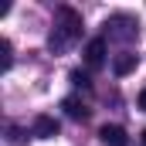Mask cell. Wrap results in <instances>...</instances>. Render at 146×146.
Wrapping results in <instances>:
<instances>
[{"instance_id": "obj_1", "label": "cell", "mask_w": 146, "mask_h": 146, "mask_svg": "<svg viewBox=\"0 0 146 146\" xmlns=\"http://www.w3.org/2000/svg\"><path fill=\"white\" fill-rule=\"evenodd\" d=\"M136 31H139V24L133 17H126V14H115V17L106 21V37L109 41H133Z\"/></svg>"}, {"instance_id": "obj_2", "label": "cell", "mask_w": 146, "mask_h": 146, "mask_svg": "<svg viewBox=\"0 0 146 146\" xmlns=\"http://www.w3.org/2000/svg\"><path fill=\"white\" fill-rule=\"evenodd\" d=\"M58 31H65L72 41L82 37V14L72 10V7H58Z\"/></svg>"}, {"instance_id": "obj_3", "label": "cell", "mask_w": 146, "mask_h": 146, "mask_svg": "<svg viewBox=\"0 0 146 146\" xmlns=\"http://www.w3.org/2000/svg\"><path fill=\"white\" fill-rule=\"evenodd\" d=\"M85 65L88 68H102L106 65V37H92L85 44Z\"/></svg>"}, {"instance_id": "obj_4", "label": "cell", "mask_w": 146, "mask_h": 146, "mask_svg": "<svg viewBox=\"0 0 146 146\" xmlns=\"http://www.w3.org/2000/svg\"><path fill=\"white\" fill-rule=\"evenodd\" d=\"M99 139H102L106 146H129L122 126H102V129H99Z\"/></svg>"}, {"instance_id": "obj_5", "label": "cell", "mask_w": 146, "mask_h": 146, "mask_svg": "<svg viewBox=\"0 0 146 146\" xmlns=\"http://www.w3.org/2000/svg\"><path fill=\"white\" fill-rule=\"evenodd\" d=\"M34 136H41V139L58 136V122H54L51 115H37V119H34Z\"/></svg>"}, {"instance_id": "obj_6", "label": "cell", "mask_w": 146, "mask_h": 146, "mask_svg": "<svg viewBox=\"0 0 146 146\" xmlns=\"http://www.w3.org/2000/svg\"><path fill=\"white\" fill-rule=\"evenodd\" d=\"M136 65H139V58H136V54H129V51H126V54H119V58H115V61H112V72L119 75V78H122V75H129V72H136Z\"/></svg>"}, {"instance_id": "obj_7", "label": "cell", "mask_w": 146, "mask_h": 146, "mask_svg": "<svg viewBox=\"0 0 146 146\" xmlns=\"http://www.w3.org/2000/svg\"><path fill=\"white\" fill-rule=\"evenodd\" d=\"M61 109L68 112L72 119H88V109H85V106H82L78 99H65V102H61Z\"/></svg>"}, {"instance_id": "obj_8", "label": "cell", "mask_w": 146, "mask_h": 146, "mask_svg": "<svg viewBox=\"0 0 146 146\" xmlns=\"http://www.w3.org/2000/svg\"><path fill=\"white\" fill-rule=\"evenodd\" d=\"M10 65H14V54H10V41L3 37L0 41V72H7Z\"/></svg>"}, {"instance_id": "obj_9", "label": "cell", "mask_w": 146, "mask_h": 146, "mask_svg": "<svg viewBox=\"0 0 146 146\" xmlns=\"http://www.w3.org/2000/svg\"><path fill=\"white\" fill-rule=\"evenodd\" d=\"M72 82L78 85V88H88L92 82H88V75H82V72H72Z\"/></svg>"}, {"instance_id": "obj_10", "label": "cell", "mask_w": 146, "mask_h": 146, "mask_svg": "<svg viewBox=\"0 0 146 146\" xmlns=\"http://www.w3.org/2000/svg\"><path fill=\"white\" fill-rule=\"evenodd\" d=\"M139 109L146 112V88H143V92H139Z\"/></svg>"}, {"instance_id": "obj_11", "label": "cell", "mask_w": 146, "mask_h": 146, "mask_svg": "<svg viewBox=\"0 0 146 146\" xmlns=\"http://www.w3.org/2000/svg\"><path fill=\"white\" fill-rule=\"evenodd\" d=\"M143 146H146V133H143Z\"/></svg>"}]
</instances>
